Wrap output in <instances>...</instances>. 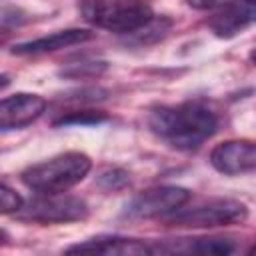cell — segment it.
Masks as SVG:
<instances>
[{
	"label": "cell",
	"instance_id": "obj_1",
	"mask_svg": "<svg viewBox=\"0 0 256 256\" xmlns=\"http://www.w3.org/2000/svg\"><path fill=\"white\" fill-rule=\"evenodd\" d=\"M148 128L172 148L194 150L216 132L218 118L206 104L190 100L152 108L148 114Z\"/></svg>",
	"mask_w": 256,
	"mask_h": 256
},
{
	"label": "cell",
	"instance_id": "obj_2",
	"mask_svg": "<svg viewBox=\"0 0 256 256\" xmlns=\"http://www.w3.org/2000/svg\"><path fill=\"white\" fill-rule=\"evenodd\" d=\"M92 168V160L82 152H64L22 172V182L38 194H58L82 182Z\"/></svg>",
	"mask_w": 256,
	"mask_h": 256
},
{
	"label": "cell",
	"instance_id": "obj_3",
	"mask_svg": "<svg viewBox=\"0 0 256 256\" xmlns=\"http://www.w3.org/2000/svg\"><path fill=\"white\" fill-rule=\"evenodd\" d=\"M80 14L92 26L120 34H132L154 18L144 0H82Z\"/></svg>",
	"mask_w": 256,
	"mask_h": 256
},
{
	"label": "cell",
	"instance_id": "obj_4",
	"mask_svg": "<svg viewBox=\"0 0 256 256\" xmlns=\"http://www.w3.org/2000/svg\"><path fill=\"white\" fill-rule=\"evenodd\" d=\"M164 218H166L168 226L218 228V226L242 224L248 218V208H246V204L232 200V198H212V200L200 202L192 208L182 206Z\"/></svg>",
	"mask_w": 256,
	"mask_h": 256
},
{
	"label": "cell",
	"instance_id": "obj_5",
	"mask_svg": "<svg viewBox=\"0 0 256 256\" xmlns=\"http://www.w3.org/2000/svg\"><path fill=\"white\" fill-rule=\"evenodd\" d=\"M88 216V204L76 196L58 194H40L16 212V218L38 224H66L78 222Z\"/></svg>",
	"mask_w": 256,
	"mask_h": 256
},
{
	"label": "cell",
	"instance_id": "obj_6",
	"mask_svg": "<svg viewBox=\"0 0 256 256\" xmlns=\"http://www.w3.org/2000/svg\"><path fill=\"white\" fill-rule=\"evenodd\" d=\"M190 200V192L180 186H154L136 194L124 210L128 218H160L182 208Z\"/></svg>",
	"mask_w": 256,
	"mask_h": 256
},
{
	"label": "cell",
	"instance_id": "obj_7",
	"mask_svg": "<svg viewBox=\"0 0 256 256\" xmlns=\"http://www.w3.org/2000/svg\"><path fill=\"white\" fill-rule=\"evenodd\" d=\"M256 24V0H224L208 22L218 38H234Z\"/></svg>",
	"mask_w": 256,
	"mask_h": 256
},
{
	"label": "cell",
	"instance_id": "obj_8",
	"mask_svg": "<svg viewBox=\"0 0 256 256\" xmlns=\"http://www.w3.org/2000/svg\"><path fill=\"white\" fill-rule=\"evenodd\" d=\"M210 164L228 176L256 170V142L252 140H228L218 144L210 152Z\"/></svg>",
	"mask_w": 256,
	"mask_h": 256
},
{
	"label": "cell",
	"instance_id": "obj_9",
	"mask_svg": "<svg viewBox=\"0 0 256 256\" xmlns=\"http://www.w3.org/2000/svg\"><path fill=\"white\" fill-rule=\"evenodd\" d=\"M46 108V100L38 94L18 92L14 96H8L0 104V128L2 130H14L24 128L30 122H34Z\"/></svg>",
	"mask_w": 256,
	"mask_h": 256
},
{
	"label": "cell",
	"instance_id": "obj_10",
	"mask_svg": "<svg viewBox=\"0 0 256 256\" xmlns=\"http://www.w3.org/2000/svg\"><path fill=\"white\" fill-rule=\"evenodd\" d=\"M68 254H116V256H140V254H150L154 252L152 246L134 240V238H120V236H98L90 238L86 242L74 244L66 248Z\"/></svg>",
	"mask_w": 256,
	"mask_h": 256
},
{
	"label": "cell",
	"instance_id": "obj_11",
	"mask_svg": "<svg viewBox=\"0 0 256 256\" xmlns=\"http://www.w3.org/2000/svg\"><path fill=\"white\" fill-rule=\"evenodd\" d=\"M94 34L90 30H80V28H70V30H60L50 36H42L30 42L14 44L12 54H44V52H54L60 48H68L74 44H82L90 40Z\"/></svg>",
	"mask_w": 256,
	"mask_h": 256
},
{
	"label": "cell",
	"instance_id": "obj_12",
	"mask_svg": "<svg viewBox=\"0 0 256 256\" xmlns=\"http://www.w3.org/2000/svg\"><path fill=\"white\" fill-rule=\"evenodd\" d=\"M154 252H184V254H230L234 252V244L222 238H192L180 240L172 246H158Z\"/></svg>",
	"mask_w": 256,
	"mask_h": 256
},
{
	"label": "cell",
	"instance_id": "obj_13",
	"mask_svg": "<svg viewBox=\"0 0 256 256\" xmlns=\"http://www.w3.org/2000/svg\"><path fill=\"white\" fill-rule=\"evenodd\" d=\"M170 26H172V22H170L168 18H164V16L156 18V16H154L148 24H144L142 28H138V30L132 32V34H134V40H136L138 44H146V42H152V40L162 38V36L170 30Z\"/></svg>",
	"mask_w": 256,
	"mask_h": 256
},
{
	"label": "cell",
	"instance_id": "obj_14",
	"mask_svg": "<svg viewBox=\"0 0 256 256\" xmlns=\"http://www.w3.org/2000/svg\"><path fill=\"white\" fill-rule=\"evenodd\" d=\"M0 206H2V214H12V212L16 214L24 206V200L10 186L2 184V188H0Z\"/></svg>",
	"mask_w": 256,
	"mask_h": 256
},
{
	"label": "cell",
	"instance_id": "obj_15",
	"mask_svg": "<svg viewBox=\"0 0 256 256\" xmlns=\"http://www.w3.org/2000/svg\"><path fill=\"white\" fill-rule=\"evenodd\" d=\"M104 120H106V116L102 112L82 110V112H72L68 116H62L60 120H56V124H98Z\"/></svg>",
	"mask_w": 256,
	"mask_h": 256
},
{
	"label": "cell",
	"instance_id": "obj_16",
	"mask_svg": "<svg viewBox=\"0 0 256 256\" xmlns=\"http://www.w3.org/2000/svg\"><path fill=\"white\" fill-rule=\"evenodd\" d=\"M100 184L106 188V190H120L122 186L128 184V178L124 172L120 170H108L100 176Z\"/></svg>",
	"mask_w": 256,
	"mask_h": 256
},
{
	"label": "cell",
	"instance_id": "obj_17",
	"mask_svg": "<svg viewBox=\"0 0 256 256\" xmlns=\"http://www.w3.org/2000/svg\"><path fill=\"white\" fill-rule=\"evenodd\" d=\"M86 70L92 74V76H96V74H100V70H104V62H90V64H82V68L80 66H76V64H72L68 70H62V74H66V76H74V78H78V76H84L86 74Z\"/></svg>",
	"mask_w": 256,
	"mask_h": 256
},
{
	"label": "cell",
	"instance_id": "obj_18",
	"mask_svg": "<svg viewBox=\"0 0 256 256\" xmlns=\"http://www.w3.org/2000/svg\"><path fill=\"white\" fill-rule=\"evenodd\" d=\"M224 0H188V4L196 10H214L222 4Z\"/></svg>",
	"mask_w": 256,
	"mask_h": 256
},
{
	"label": "cell",
	"instance_id": "obj_19",
	"mask_svg": "<svg viewBox=\"0 0 256 256\" xmlns=\"http://www.w3.org/2000/svg\"><path fill=\"white\" fill-rule=\"evenodd\" d=\"M250 60H252V62H254V64H256V48H254V50H252V52H250Z\"/></svg>",
	"mask_w": 256,
	"mask_h": 256
},
{
	"label": "cell",
	"instance_id": "obj_20",
	"mask_svg": "<svg viewBox=\"0 0 256 256\" xmlns=\"http://www.w3.org/2000/svg\"><path fill=\"white\" fill-rule=\"evenodd\" d=\"M250 254H256V246H252V248H250Z\"/></svg>",
	"mask_w": 256,
	"mask_h": 256
}]
</instances>
